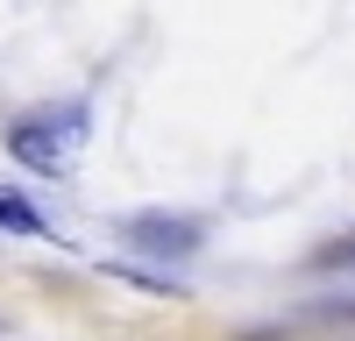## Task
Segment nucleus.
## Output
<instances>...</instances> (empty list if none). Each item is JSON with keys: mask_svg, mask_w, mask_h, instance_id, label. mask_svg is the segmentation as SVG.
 I'll return each mask as SVG.
<instances>
[{"mask_svg": "<svg viewBox=\"0 0 355 341\" xmlns=\"http://www.w3.org/2000/svg\"><path fill=\"white\" fill-rule=\"evenodd\" d=\"M85 135H93V107L85 100H50V107H28L8 128V150H15V164L36 170V178H57V170L78 164Z\"/></svg>", "mask_w": 355, "mask_h": 341, "instance_id": "obj_1", "label": "nucleus"}, {"mask_svg": "<svg viewBox=\"0 0 355 341\" xmlns=\"http://www.w3.org/2000/svg\"><path fill=\"white\" fill-rule=\"evenodd\" d=\"M128 242L150 249V256H192L199 249V220H185V213H135Z\"/></svg>", "mask_w": 355, "mask_h": 341, "instance_id": "obj_2", "label": "nucleus"}, {"mask_svg": "<svg viewBox=\"0 0 355 341\" xmlns=\"http://www.w3.org/2000/svg\"><path fill=\"white\" fill-rule=\"evenodd\" d=\"M0 235H28V242H43V235H50V220L28 207L15 185H0Z\"/></svg>", "mask_w": 355, "mask_h": 341, "instance_id": "obj_3", "label": "nucleus"}]
</instances>
